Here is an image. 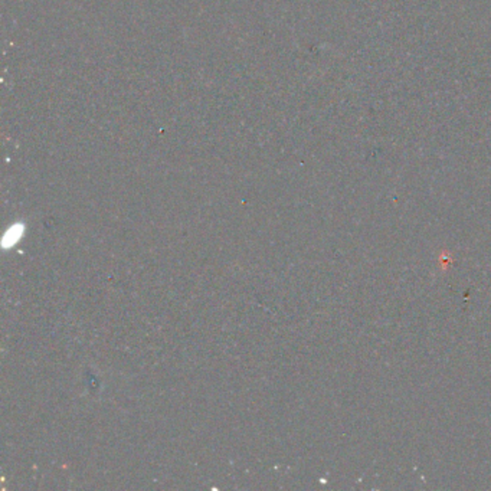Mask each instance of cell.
Returning a JSON list of instances; mask_svg holds the SVG:
<instances>
[{
	"label": "cell",
	"instance_id": "6da1fadb",
	"mask_svg": "<svg viewBox=\"0 0 491 491\" xmlns=\"http://www.w3.org/2000/svg\"><path fill=\"white\" fill-rule=\"evenodd\" d=\"M21 235H22V226H13V228H10L9 229V232L4 235V239H3V245L9 241V244L6 245V246H10V245H13L19 238H21Z\"/></svg>",
	"mask_w": 491,
	"mask_h": 491
}]
</instances>
